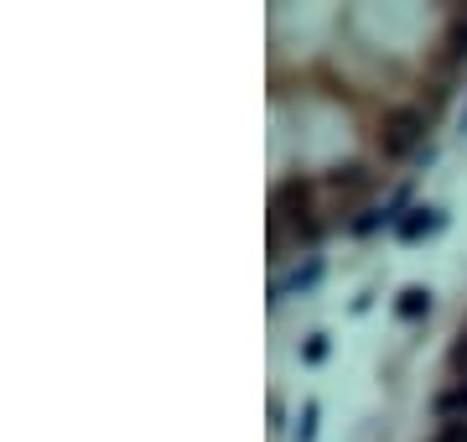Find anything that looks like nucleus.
<instances>
[{
  "label": "nucleus",
  "mask_w": 467,
  "mask_h": 442,
  "mask_svg": "<svg viewBox=\"0 0 467 442\" xmlns=\"http://www.w3.org/2000/svg\"><path fill=\"white\" fill-rule=\"evenodd\" d=\"M312 432H317V406H306V411H301V426H296V437H301V442H312Z\"/></svg>",
  "instance_id": "9"
},
{
  "label": "nucleus",
  "mask_w": 467,
  "mask_h": 442,
  "mask_svg": "<svg viewBox=\"0 0 467 442\" xmlns=\"http://www.w3.org/2000/svg\"><path fill=\"white\" fill-rule=\"evenodd\" d=\"M426 229H441L436 208H410V219H400V239H420Z\"/></svg>",
  "instance_id": "6"
},
{
  "label": "nucleus",
  "mask_w": 467,
  "mask_h": 442,
  "mask_svg": "<svg viewBox=\"0 0 467 442\" xmlns=\"http://www.w3.org/2000/svg\"><path fill=\"white\" fill-rule=\"evenodd\" d=\"M368 183H374V177H368V167H358V162H353V167H337L333 177H327V187H333L337 198H358V193H368Z\"/></svg>",
  "instance_id": "3"
},
{
  "label": "nucleus",
  "mask_w": 467,
  "mask_h": 442,
  "mask_svg": "<svg viewBox=\"0 0 467 442\" xmlns=\"http://www.w3.org/2000/svg\"><path fill=\"white\" fill-rule=\"evenodd\" d=\"M457 343H467V323H462V339H457Z\"/></svg>",
  "instance_id": "14"
},
{
  "label": "nucleus",
  "mask_w": 467,
  "mask_h": 442,
  "mask_svg": "<svg viewBox=\"0 0 467 442\" xmlns=\"http://www.w3.org/2000/svg\"><path fill=\"white\" fill-rule=\"evenodd\" d=\"M436 416L441 422H467V380H457V385L436 395Z\"/></svg>",
  "instance_id": "4"
},
{
  "label": "nucleus",
  "mask_w": 467,
  "mask_h": 442,
  "mask_svg": "<svg viewBox=\"0 0 467 442\" xmlns=\"http://www.w3.org/2000/svg\"><path fill=\"white\" fill-rule=\"evenodd\" d=\"M285 219L296 224V235L317 239V219H312V183L291 177V183H281L275 193H270V235H281Z\"/></svg>",
  "instance_id": "1"
},
{
  "label": "nucleus",
  "mask_w": 467,
  "mask_h": 442,
  "mask_svg": "<svg viewBox=\"0 0 467 442\" xmlns=\"http://www.w3.org/2000/svg\"><path fill=\"white\" fill-rule=\"evenodd\" d=\"M379 219H389V214H379V208H368L364 219L353 224V229H358V235H368V229H379Z\"/></svg>",
  "instance_id": "12"
},
{
  "label": "nucleus",
  "mask_w": 467,
  "mask_h": 442,
  "mask_svg": "<svg viewBox=\"0 0 467 442\" xmlns=\"http://www.w3.org/2000/svg\"><path fill=\"white\" fill-rule=\"evenodd\" d=\"M426 141V115L420 110H389L379 125V152L384 156H410Z\"/></svg>",
  "instance_id": "2"
},
{
  "label": "nucleus",
  "mask_w": 467,
  "mask_h": 442,
  "mask_svg": "<svg viewBox=\"0 0 467 442\" xmlns=\"http://www.w3.org/2000/svg\"><path fill=\"white\" fill-rule=\"evenodd\" d=\"M317 271H322V266L312 260V266H306V271H296V276H291V281H285L281 291H301V287H312V281H317Z\"/></svg>",
  "instance_id": "8"
},
{
  "label": "nucleus",
  "mask_w": 467,
  "mask_h": 442,
  "mask_svg": "<svg viewBox=\"0 0 467 442\" xmlns=\"http://www.w3.org/2000/svg\"><path fill=\"white\" fill-rule=\"evenodd\" d=\"M451 370H457V380H467V343H451Z\"/></svg>",
  "instance_id": "11"
},
{
  "label": "nucleus",
  "mask_w": 467,
  "mask_h": 442,
  "mask_svg": "<svg viewBox=\"0 0 467 442\" xmlns=\"http://www.w3.org/2000/svg\"><path fill=\"white\" fill-rule=\"evenodd\" d=\"M322 354H327V339H322V333H317V339L306 343V359H312V364H317V359H322Z\"/></svg>",
  "instance_id": "13"
},
{
  "label": "nucleus",
  "mask_w": 467,
  "mask_h": 442,
  "mask_svg": "<svg viewBox=\"0 0 467 442\" xmlns=\"http://www.w3.org/2000/svg\"><path fill=\"white\" fill-rule=\"evenodd\" d=\"M451 58H467V26H462V21L451 26Z\"/></svg>",
  "instance_id": "10"
},
{
  "label": "nucleus",
  "mask_w": 467,
  "mask_h": 442,
  "mask_svg": "<svg viewBox=\"0 0 467 442\" xmlns=\"http://www.w3.org/2000/svg\"><path fill=\"white\" fill-rule=\"evenodd\" d=\"M431 442H467V422H441Z\"/></svg>",
  "instance_id": "7"
},
{
  "label": "nucleus",
  "mask_w": 467,
  "mask_h": 442,
  "mask_svg": "<svg viewBox=\"0 0 467 442\" xmlns=\"http://www.w3.org/2000/svg\"><path fill=\"white\" fill-rule=\"evenodd\" d=\"M395 312H400V318H410V323H416V318H426V312H431V291H426V287H405L400 302H395Z\"/></svg>",
  "instance_id": "5"
}]
</instances>
